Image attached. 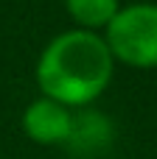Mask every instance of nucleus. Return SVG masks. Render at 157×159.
Masks as SVG:
<instances>
[{"mask_svg":"<svg viewBox=\"0 0 157 159\" xmlns=\"http://www.w3.org/2000/svg\"><path fill=\"white\" fill-rule=\"evenodd\" d=\"M104 42L115 61L138 70L157 67V3L121 6L104 28Z\"/></svg>","mask_w":157,"mask_h":159,"instance_id":"obj_2","label":"nucleus"},{"mask_svg":"<svg viewBox=\"0 0 157 159\" xmlns=\"http://www.w3.org/2000/svg\"><path fill=\"white\" fill-rule=\"evenodd\" d=\"M73 109L39 95L22 112V131L37 145H67L73 134Z\"/></svg>","mask_w":157,"mask_h":159,"instance_id":"obj_3","label":"nucleus"},{"mask_svg":"<svg viewBox=\"0 0 157 159\" xmlns=\"http://www.w3.org/2000/svg\"><path fill=\"white\" fill-rule=\"evenodd\" d=\"M67 14L81 31H98L112 22L121 3L118 0H65Z\"/></svg>","mask_w":157,"mask_h":159,"instance_id":"obj_4","label":"nucleus"},{"mask_svg":"<svg viewBox=\"0 0 157 159\" xmlns=\"http://www.w3.org/2000/svg\"><path fill=\"white\" fill-rule=\"evenodd\" d=\"M115 73V59L96 31H62L37 59V87L42 98H51L67 109H84L98 101Z\"/></svg>","mask_w":157,"mask_h":159,"instance_id":"obj_1","label":"nucleus"}]
</instances>
